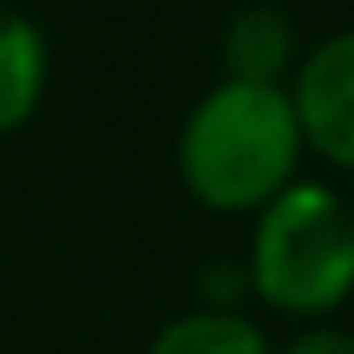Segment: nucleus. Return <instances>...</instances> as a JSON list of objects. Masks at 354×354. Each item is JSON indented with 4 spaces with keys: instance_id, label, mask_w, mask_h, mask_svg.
<instances>
[{
    "instance_id": "obj_7",
    "label": "nucleus",
    "mask_w": 354,
    "mask_h": 354,
    "mask_svg": "<svg viewBox=\"0 0 354 354\" xmlns=\"http://www.w3.org/2000/svg\"><path fill=\"white\" fill-rule=\"evenodd\" d=\"M271 354H354V332L337 321H310L288 332V343H271Z\"/></svg>"
},
{
    "instance_id": "obj_1",
    "label": "nucleus",
    "mask_w": 354,
    "mask_h": 354,
    "mask_svg": "<svg viewBox=\"0 0 354 354\" xmlns=\"http://www.w3.org/2000/svg\"><path fill=\"white\" fill-rule=\"evenodd\" d=\"M171 155L194 205L216 216H260L282 188L299 183L304 138L288 88L221 77L188 105Z\"/></svg>"
},
{
    "instance_id": "obj_2",
    "label": "nucleus",
    "mask_w": 354,
    "mask_h": 354,
    "mask_svg": "<svg viewBox=\"0 0 354 354\" xmlns=\"http://www.w3.org/2000/svg\"><path fill=\"white\" fill-rule=\"evenodd\" d=\"M243 282L299 326L332 321V310L354 299V205L315 177L282 188L249 227Z\"/></svg>"
},
{
    "instance_id": "obj_8",
    "label": "nucleus",
    "mask_w": 354,
    "mask_h": 354,
    "mask_svg": "<svg viewBox=\"0 0 354 354\" xmlns=\"http://www.w3.org/2000/svg\"><path fill=\"white\" fill-rule=\"evenodd\" d=\"M0 11H6V0H0Z\"/></svg>"
},
{
    "instance_id": "obj_3",
    "label": "nucleus",
    "mask_w": 354,
    "mask_h": 354,
    "mask_svg": "<svg viewBox=\"0 0 354 354\" xmlns=\"http://www.w3.org/2000/svg\"><path fill=\"white\" fill-rule=\"evenodd\" d=\"M288 105L299 116L304 155H321L326 166L354 177V28H337L299 55Z\"/></svg>"
},
{
    "instance_id": "obj_4",
    "label": "nucleus",
    "mask_w": 354,
    "mask_h": 354,
    "mask_svg": "<svg viewBox=\"0 0 354 354\" xmlns=\"http://www.w3.org/2000/svg\"><path fill=\"white\" fill-rule=\"evenodd\" d=\"M299 28L282 6L271 0H249L227 17L221 28V77L232 83H266V88H288L293 66H299Z\"/></svg>"
},
{
    "instance_id": "obj_5",
    "label": "nucleus",
    "mask_w": 354,
    "mask_h": 354,
    "mask_svg": "<svg viewBox=\"0 0 354 354\" xmlns=\"http://www.w3.org/2000/svg\"><path fill=\"white\" fill-rule=\"evenodd\" d=\"M50 94V39L33 17L0 11V138L22 133Z\"/></svg>"
},
{
    "instance_id": "obj_6",
    "label": "nucleus",
    "mask_w": 354,
    "mask_h": 354,
    "mask_svg": "<svg viewBox=\"0 0 354 354\" xmlns=\"http://www.w3.org/2000/svg\"><path fill=\"white\" fill-rule=\"evenodd\" d=\"M144 354H271V337L243 310H183L144 343Z\"/></svg>"
}]
</instances>
